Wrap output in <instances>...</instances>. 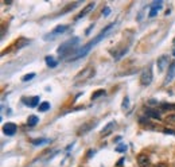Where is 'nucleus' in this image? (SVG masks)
<instances>
[{"instance_id": "1", "label": "nucleus", "mask_w": 175, "mask_h": 167, "mask_svg": "<svg viewBox=\"0 0 175 167\" xmlns=\"http://www.w3.org/2000/svg\"><path fill=\"white\" fill-rule=\"evenodd\" d=\"M113 26H114V23H111V24H108L107 27H105L104 30H102L101 33L98 34V35H97V36H94V38L92 39V41H89V42L86 43V45L84 46V47H81V49H80V50H77L76 53L73 54V57H70V58H69V61H76V59H78V58H82V57H85V55H86V54L89 53V51H90V49L93 47V46H96L97 43H98V42H101L102 39H104L105 36H107V33L111 30L112 27H113Z\"/></svg>"}, {"instance_id": "2", "label": "nucleus", "mask_w": 175, "mask_h": 167, "mask_svg": "<svg viewBox=\"0 0 175 167\" xmlns=\"http://www.w3.org/2000/svg\"><path fill=\"white\" fill-rule=\"evenodd\" d=\"M78 42H80V38L74 36V38H71V39H69V41H66L65 43H62V45L59 46L58 49H57V53H58V55L59 57H65V55H67V54H70L71 51H73L74 49L77 47Z\"/></svg>"}, {"instance_id": "3", "label": "nucleus", "mask_w": 175, "mask_h": 167, "mask_svg": "<svg viewBox=\"0 0 175 167\" xmlns=\"http://www.w3.org/2000/svg\"><path fill=\"white\" fill-rule=\"evenodd\" d=\"M152 82V68L151 66H148V68H145L144 70L142 71V76H140V84L144 86L150 85V84Z\"/></svg>"}, {"instance_id": "4", "label": "nucleus", "mask_w": 175, "mask_h": 167, "mask_svg": "<svg viewBox=\"0 0 175 167\" xmlns=\"http://www.w3.org/2000/svg\"><path fill=\"white\" fill-rule=\"evenodd\" d=\"M93 76H94V69L90 68V66H88V68H85L84 70L81 71V73H78V74L76 76V82L86 81V80L92 78Z\"/></svg>"}, {"instance_id": "5", "label": "nucleus", "mask_w": 175, "mask_h": 167, "mask_svg": "<svg viewBox=\"0 0 175 167\" xmlns=\"http://www.w3.org/2000/svg\"><path fill=\"white\" fill-rule=\"evenodd\" d=\"M67 28H69V26H61V24L57 26V27L50 33V35H46V36H45V39H46V41H48V39H53L54 36L59 35V34H64L65 31L67 30Z\"/></svg>"}, {"instance_id": "6", "label": "nucleus", "mask_w": 175, "mask_h": 167, "mask_svg": "<svg viewBox=\"0 0 175 167\" xmlns=\"http://www.w3.org/2000/svg\"><path fill=\"white\" fill-rule=\"evenodd\" d=\"M137 163L140 167H151V160L145 154H140L137 156Z\"/></svg>"}, {"instance_id": "7", "label": "nucleus", "mask_w": 175, "mask_h": 167, "mask_svg": "<svg viewBox=\"0 0 175 167\" xmlns=\"http://www.w3.org/2000/svg\"><path fill=\"white\" fill-rule=\"evenodd\" d=\"M3 132H4L5 135H8V136H12L16 132V125L14 124V123H7V124L3 125Z\"/></svg>"}, {"instance_id": "8", "label": "nucleus", "mask_w": 175, "mask_h": 167, "mask_svg": "<svg viewBox=\"0 0 175 167\" xmlns=\"http://www.w3.org/2000/svg\"><path fill=\"white\" fill-rule=\"evenodd\" d=\"M156 65H158L159 71H163L166 69V66H168V57L167 55L159 57V58H158V61H156Z\"/></svg>"}, {"instance_id": "9", "label": "nucleus", "mask_w": 175, "mask_h": 167, "mask_svg": "<svg viewBox=\"0 0 175 167\" xmlns=\"http://www.w3.org/2000/svg\"><path fill=\"white\" fill-rule=\"evenodd\" d=\"M175 78V62H171L170 66H168V73H167V77H166V84L171 82Z\"/></svg>"}, {"instance_id": "10", "label": "nucleus", "mask_w": 175, "mask_h": 167, "mask_svg": "<svg viewBox=\"0 0 175 167\" xmlns=\"http://www.w3.org/2000/svg\"><path fill=\"white\" fill-rule=\"evenodd\" d=\"M93 8H94V3H89V4L86 5V7H85V8H84V10H82V11H81V12H80V14H78V15H77V16H76V20H78V19L84 18V16H86V15H88V14H89V12H90V11H92V10H93Z\"/></svg>"}, {"instance_id": "11", "label": "nucleus", "mask_w": 175, "mask_h": 167, "mask_svg": "<svg viewBox=\"0 0 175 167\" xmlns=\"http://www.w3.org/2000/svg\"><path fill=\"white\" fill-rule=\"evenodd\" d=\"M96 124H97V120H96V121H90V123H88V124L82 125L81 128H80V131H78V135H84V134H86V132H89V129H92Z\"/></svg>"}, {"instance_id": "12", "label": "nucleus", "mask_w": 175, "mask_h": 167, "mask_svg": "<svg viewBox=\"0 0 175 167\" xmlns=\"http://www.w3.org/2000/svg\"><path fill=\"white\" fill-rule=\"evenodd\" d=\"M114 125H116V123H114V121H111V123H108V124L104 127V129H102V131H101V136H107V135H109L111 132L113 131Z\"/></svg>"}, {"instance_id": "13", "label": "nucleus", "mask_w": 175, "mask_h": 167, "mask_svg": "<svg viewBox=\"0 0 175 167\" xmlns=\"http://www.w3.org/2000/svg\"><path fill=\"white\" fill-rule=\"evenodd\" d=\"M162 7V2H155L152 5H151V11H150V18H154L155 15L158 14L159 8Z\"/></svg>"}, {"instance_id": "14", "label": "nucleus", "mask_w": 175, "mask_h": 167, "mask_svg": "<svg viewBox=\"0 0 175 167\" xmlns=\"http://www.w3.org/2000/svg\"><path fill=\"white\" fill-rule=\"evenodd\" d=\"M23 102L24 104H27L28 106H31V108H34V106H36L38 105V102H39V97L38 96H35V97H31V99H28V100H23Z\"/></svg>"}, {"instance_id": "15", "label": "nucleus", "mask_w": 175, "mask_h": 167, "mask_svg": "<svg viewBox=\"0 0 175 167\" xmlns=\"http://www.w3.org/2000/svg\"><path fill=\"white\" fill-rule=\"evenodd\" d=\"M145 115H147L148 117H152V119H160V113L158 111H155V109H145Z\"/></svg>"}, {"instance_id": "16", "label": "nucleus", "mask_w": 175, "mask_h": 167, "mask_svg": "<svg viewBox=\"0 0 175 167\" xmlns=\"http://www.w3.org/2000/svg\"><path fill=\"white\" fill-rule=\"evenodd\" d=\"M45 61H46V63H47L48 68H55V66L58 65V61H57V59H54L51 55H47V57H46Z\"/></svg>"}, {"instance_id": "17", "label": "nucleus", "mask_w": 175, "mask_h": 167, "mask_svg": "<svg viewBox=\"0 0 175 167\" xmlns=\"http://www.w3.org/2000/svg\"><path fill=\"white\" fill-rule=\"evenodd\" d=\"M160 111H162V112H164V111H175V104H167V102L160 104Z\"/></svg>"}, {"instance_id": "18", "label": "nucleus", "mask_w": 175, "mask_h": 167, "mask_svg": "<svg viewBox=\"0 0 175 167\" xmlns=\"http://www.w3.org/2000/svg\"><path fill=\"white\" fill-rule=\"evenodd\" d=\"M38 121H39V119L36 116H34V115H31L30 117H28V120H27V124L30 125V127H34V125H36L38 124Z\"/></svg>"}, {"instance_id": "19", "label": "nucleus", "mask_w": 175, "mask_h": 167, "mask_svg": "<svg viewBox=\"0 0 175 167\" xmlns=\"http://www.w3.org/2000/svg\"><path fill=\"white\" fill-rule=\"evenodd\" d=\"M164 121L167 123L168 125H174L175 127V115H168V116L164 119Z\"/></svg>"}, {"instance_id": "20", "label": "nucleus", "mask_w": 175, "mask_h": 167, "mask_svg": "<svg viewBox=\"0 0 175 167\" xmlns=\"http://www.w3.org/2000/svg\"><path fill=\"white\" fill-rule=\"evenodd\" d=\"M104 94H105V90H104V89H100V90H96L93 94H92V100H96V99H98V97L104 96Z\"/></svg>"}, {"instance_id": "21", "label": "nucleus", "mask_w": 175, "mask_h": 167, "mask_svg": "<svg viewBox=\"0 0 175 167\" xmlns=\"http://www.w3.org/2000/svg\"><path fill=\"white\" fill-rule=\"evenodd\" d=\"M78 4H80V2L74 3V4H69V5H67V7H65V8H64V10H62V11H61V14H62V15H64V14H66V12H67V11H69V10H73V8H76V7H77V5H78Z\"/></svg>"}, {"instance_id": "22", "label": "nucleus", "mask_w": 175, "mask_h": 167, "mask_svg": "<svg viewBox=\"0 0 175 167\" xmlns=\"http://www.w3.org/2000/svg\"><path fill=\"white\" fill-rule=\"evenodd\" d=\"M47 109H50V102L45 101V102H42V104L39 105V109H38V111H41V112H46Z\"/></svg>"}, {"instance_id": "23", "label": "nucleus", "mask_w": 175, "mask_h": 167, "mask_svg": "<svg viewBox=\"0 0 175 167\" xmlns=\"http://www.w3.org/2000/svg\"><path fill=\"white\" fill-rule=\"evenodd\" d=\"M34 77H35V73H30V74H26L24 77L22 78V81H30V80H33Z\"/></svg>"}, {"instance_id": "24", "label": "nucleus", "mask_w": 175, "mask_h": 167, "mask_svg": "<svg viewBox=\"0 0 175 167\" xmlns=\"http://www.w3.org/2000/svg\"><path fill=\"white\" fill-rule=\"evenodd\" d=\"M47 142H48L47 139H35V140H33V143H34V144H36V146L43 144V143H47Z\"/></svg>"}, {"instance_id": "25", "label": "nucleus", "mask_w": 175, "mask_h": 167, "mask_svg": "<svg viewBox=\"0 0 175 167\" xmlns=\"http://www.w3.org/2000/svg\"><path fill=\"white\" fill-rule=\"evenodd\" d=\"M127 150V146L125 144H119L116 147V152H123V151H125Z\"/></svg>"}, {"instance_id": "26", "label": "nucleus", "mask_w": 175, "mask_h": 167, "mask_svg": "<svg viewBox=\"0 0 175 167\" xmlns=\"http://www.w3.org/2000/svg\"><path fill=\"white\" fill-rule=\"evenodd\" d=\"M128 105H130V99H128V97H124V100H123V108L127 109Z\"/></svg>"}, {"instance_id": "27", "label": "nucleus", "mask_w": 175, "mask_h": 167, "mask_svg": "<svg viewBox=\"0 0 175 167\" xmlns=\"http://www.w3.org/2000/svg\"><path fill=\"white\" fill-rule=\"evenodd\" d=\"M109 14H111V8L109 7H105L104 10H102V15H104V16H108Z\"/></svg>"}, {"instance_id": "28", "label": "nucleus", "mask_w": 175, "mask_h": 167, "mask_svg": "<svg viewBox=\"0 0 175 167\" xmlns=\"http://www.w3.org/2000/svg\"><path fill=\"white\" fill-rule=\"evenodd\" d=\"M163 132H164V134H170V135H175V131H173V129H168V128L163 129Z\"/></svg>"}, {"instance_id": "29", "label": "nucleus", "mask_w": 175, "mask_h": 167, "mask_svg": "<svg viewBox=\"0 0 175 167\" xmlns=\"http://www.w3.org/2000/svg\"><path fill=\"white\" fill-rule=\"evenodd\" d=\"M89 154H88V158H90L92 156V155H94V151H93V150H89Z\"/></svg>"}, {"instance_id": "30", "label": "nucleus", "mask_w": 175, "mask_h": 167, "mask_svg": "<svg viewBox=\"0 0 175 167\" xmlns=\"http://www.w3.org/2000/svg\"><path fill=\"white\" fill-rule=\"evenodd\" d=\"M148 104H158L155 100H148Z\"/></svg>"}, {"instance_id": "31", "label": "nucleus", "mask_w": 175, "mask_h": 167, "mask_svg": "<svg viewBox=\"0 0 175 167\" xmlns=\"http://www.w3.org/2000/svg\"><path fill=\"white\" fill-rule=\"evenodd\" d=\"M123 162H124V159H120V160H119V163H117V166H121V165H123Z\"/></svg>"}, {"instance_id": "32", "label": "nucleus", "mask_w": 175, "mask_h": 167, "mask_svg": "<svg viewBox=\"0 0 175 167\" xmlns=\"http://www.w3.org/2000/svg\"><path fill=\"white\" fill-rule=\"evenodd\" d=\"M173 55L175 57V49H174V51H173Z\"/></svg>"}, {"instance_id": "33", "label": "nucleus", "mask_w": 175, "mask_h": 167, "mask_svg": "<svg viewBox=\"0 0 175 167\" xmlns=\"http://www.w3.org/2000/svg\"><path fill=\"white\" fill-rule=\"evenodd\" d=\"M174 43H175V39H174Z\"/></svg>"}]
</instances>
